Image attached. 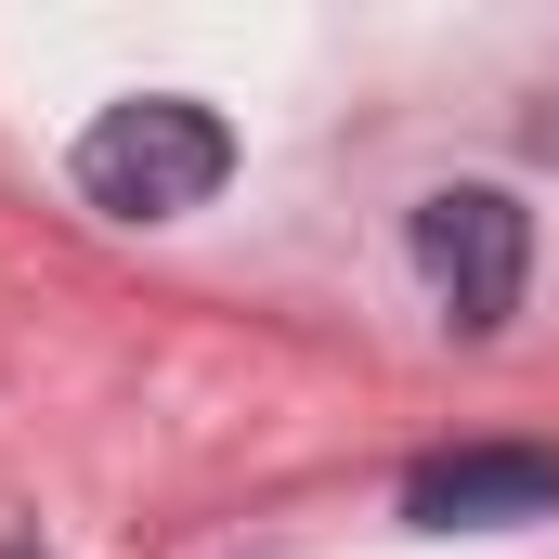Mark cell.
Instances as JSON below:
<instances>
[{
  "label": "cell",
  "instance_id": "obj_1",
  "mask_svg": "<svg viewBox=\"0 0 559 559\" xmlns=\"http://www.w3.org/2000/svg\"><path fill=\"white\" fill-rule=\"evenodd\" d=\"M222 169H235V131H222L209 105H182V92L105 105V118L79 131V195H92L105 222H182V209L222 195Z\"/></svg>",
  "mask_w": 559,
  "mask_h": 559
},
{
  "label": "cell",
  "instance_id": "obj_2",
  "mask_svg": "<svg viewBox=\"0 0 559 559\" xmlns=\"http://www.w3.org/2000/svg\"><path fill=\"white\" fill-rule=\"evenodd\" d=\"M417 274L442 286V312L468 325V338H495L508 312H521V274H534V222H521V195H495V182H442L417 209Z\"/></svg>",
  "mask_w": 559,
  "mask_h": 559
},
{
  "label": "cell",
  "instance_id": "obj_3",
  "mask_svg": "<svg viewBox=\"0 0 559 559\" xmlns=\"http://www.w3.org/2000/svg\"><path fill=\"white\" fill-rule=\"evenodd\" d=\"M559 508V455L547 442H455L404 481V521L417 534H495V521H547Z\"/></svg>",
  "mask_w": 559,
  "mask_h": 559
},
{
  "label": "cell",
  "instance_id": "obj_4",
  "mask_svg": "<svg viewBox=\"0 0 559 559\" xmlns=\"http://www.w3.org/2000/svg\"><path fill=\"white\" fill-rule=\"evenodd\" d=\"M0 559H39V547H0Z\"/></svg>",
  "mask_w": 559,
  "mask_h": 559
}]
</instances>
